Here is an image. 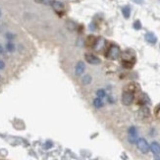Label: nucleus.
Listing matches in <instances>:
<instances>
[{
    "label": "nucleus",
    "mask_w": 160,
    "mask_h": 160,
    "mask_svg": "<svg viewBox=\"0 0 160 160\" xmlns=\"http://www.w3.org/2000/svg\"><path fill=\"white\" fill-rule=\"evenodd\" d=\"M121 59H122V66L126 69H132L133 66L136 63V56L133 51L127 50V51L121 53Z\"/></svg>",
    "instance_id": "nucleus-1"
},
{
    "label": "nucleus",
    "mask_w": 160,
    "mask_h": 160,
    "mask_svg": "<svg viewBox=\"0 0 160 160\" xmlns=\"http://www.w3.org/2000/svg\"><path fill=\"white\" fill-rule=\"evenodd\" d=\"M121 56V50H120L119 46L115 45V44H112V45L109 47L107 50V53H106V57L110 60H116Z\"/></svg>",
    "instance_id": "nucleus-2"
},
{
    "label": "nucleus",
    "mask_w": 160,
    "mask_h": 160,
    "mask_svg": "<svg viewBox=\"0 0 160 160\" xmlns=\"http://www.w3.org/2000/svg\"><path fill=\"white\" fill-rule=\"evenodd\" d=\"M137 149L141 151L142 153L144 154H147L148 151H149V144H148V142H147V139H144V137H139V139H137Z\"/></svg>",
    "instance_id": "nucleus-3"
},
{
    "label": "nucleus",
    "mask_w": 160,
    "mask_h": 160,
    "mask_svg": "<svg viewBox=\"0 0 160 160\" xmlns=\"http://www.w3.org/2000/svg\"><path fill=\"white\" fill-rule=\"evenodd\" d=\"M135 99V93L134 92L124 91L122 93V103L126 106H129L133 103Z\"/></svg>",
    "instance_id": "nucleus-4"
},
{
    "label": "nucleus",
    "mask_w": 160,
    "mask_h": 160,
    "mask_svg": "<svg viewBox=\"0 0 160 160\" xmlns=\"http://www.w3.org/2000/svg\"><path fill=\"white\" fill-rule=\"evenodd\" d=\"M128 134H129V142H131V144H136L137 139H139V137H137V130L136 127H131L129 129L128 131Z\"/></svg>",
    "instance_id": "nucleus-5"
},
{
    "label": "nucleus",
    "mask_w": 160,
    "mask_h": 160,
    "mask_svg": "<svg viewBox=\"0 0 160 160\" xmlns=\"http://www.w3.org/2000/svg\"><path fill=\"white\" fill-rule=\"evenodd\" d=\"M137 116L141 120H144L147 119L150 116V111H149V108L147 107V105H144L142 106L141 108H139V112H137Z\"/></svg>",
    "instance_id": "nucleus-6"
},
{
    "label": "nucleus",
    "mask_w": 160,
    "mask_h": 160,
    "mask_svg": "<svg viewBox=\"0 0 160 160\" xmlns=\"http://www.w3.org/2000/svg\"><path fill=\"white\" fill-rule=\"evenodd\" d=\"M85 59L86 61L89 64H91V65H98V64H100V59L97 57V56H95L94 54H91V53H88V54L85 55Z\"/></svg>",
    "instance_id": "nucleus-7"
},
{
    "label": "nucleus",
    "mask_w": 160,
    "mask_h": 160,
    "mask_svg": "<svg viewBox=\"0 0 160 160\" xmlns=\"http://www.w3.org/2000/svg\"><path fill=\"white\" fill-rule=\"evenodd\" d=\"M105 44H106V41L104 38H96V41H95V43L93 45V48L96 50V51H101V50L105 47Z\"/></svg>",
    "instance_id": "nucleus-8"
},
{
    "label": "nucleus",
    "mask_w": 160,
    "mask_h": 160,
    "mask_svg": "<svg viewBox=\"0 0 160 160\" xmlns=\"http://www.w3.org/2000/svg\"><path fill=\"white\" fill-rule=\"evenodd\" d=\"M149 102H150L149 97L147 96V93H144V92H142V93L139 94V97H137V104H139V105H142V106L147 105Z\"/></svg>",
    "instance_id": "nucleus-9"
},
{
    "label": "nucleus",
    "mask_w": 160,
    "mask_h": 160,
    "mask_svg": "<svg viewBox=\"0 0 160 160\" xmlns=\"http://www.w3.org/2000/svg\"><path fill=\"white\" fill-rule=\"evenodd\" d=\"M86 70V65L85 63L83 62V61H79V62L76 64L75 66V73L77 76H81L84 74V72H85Z\"/></svg>",
    "instance_id": "nucleus-10"
},
{
    "label": "nucleus",
    "mask_w": 160,
    "mask_h": 160,
    "mask_svg": "<svg viewBox=\"0 0 160 160\" xmlns=\"http://www.w3.org/2000/svg\"><path fill=\"white\" fill-rule=\"evenodd\" d=\"M124 91H131V92H134L136 93L139 91V86L137 85L136 83H131V84H128L127 86L124 88Z\"/></svg>",
    "instance_id": "nucleus-11"
},
{
    "label": "nucleus",
    "mask_w": 160,
    "mask_h": 160,
    "mask_svg": "<svg viewBox=\"0 0 160 160\" xmlns=\"http://www.w3.org/2000/svg\"><path fill=\"white\" fill-rule=\"evenodd\" d=\"M149 149L154 155H160V144L157 142H151V144L149 145Z\"/></svg>",
    "instance_id": "nucleus-12"
},
{
    "label": "nucleus",
    "mask_w": 160,
    "mask_h": 160,
    "mask_svg": "<svg viewBox=\"0 0 160 160\" xmlns=\"http://www.w3.org/2000/svg\"><path fill=\"white\" fill-rule=\"evenodd\" d=\"M144 38H145V40H147V42L150 43V44H155L156 41H157V38H156L155 35H154L153 33H145Z\"/></svg>",
    "instance_id": "nucleus-13"
},
{
    "label": "nucleus",
    "mask_w": 160,
    "mask_h": 160,
    "mask_svg": "<svg viewBox=\"0 0 160 160\" xmlns=\"http://www.w3.org/2000/svg\"><path fill=\"white\" fill-rule=\"evenodd\" d=\"M51 5H52V7H53V9H54L55 12H57V13H62L63 12L64 5L61 3L60 1H55V0H54V2H53Z\"/></svg>",
    "instance_id": "nucleus-14"
},
{
    "label": "nucleus",
    "mask_w": 160,
    "mask_h": 160,
    "mask_svg": "<svg viewBox=\"0 0 160 160\" xmlns=\"http://www.w3.org/2000/svg\"><path fill=\"white\" fill-rule=\"evenodd\" d=\"M122 14H123V16H124V18L126 19H129L130 18V16H131V8L128 6H124L122 8Z\"/></svg>",
    "instance_id": "nucleus-15"
},
{
    "label": "nucleus",
    "mask_w": 160,
    "mask_h": 160,
    "mask_svg": "<svg viewBox=\"0 0 160 160\" xmlns=\"http://www.w3.org/2000/svg\"><path fill=\"white\" fill-rule=\"evenodd\" d=\"M93 106L95 108H101L103 106V101L101 98L96 97L95 99H93Z\"/></svg>",
    "instance_id": "nucleus-16"
},
{
    "label": "nucleus",
    "mask_w": 160,
    "mask_h": 160,
    "mask_svg": "<svg viewBox=\"0 0 160 160\" xmlns=\"http://www.w3.org/2000/svg\"><path fill=\"white\" fill-rule=\"evenodd\" d=\"M91 81H92V78L91 77V75L84 76L83 79H82V83H83V85H85V86L89 85V84L91 83Z\"/></svg>",
    "instance_id": "nucleus-17"
},
{
    "label": "nucleus",
    "mask_w": 160,
    "mask_h": 160,
    "mask_svg": "<svg viewBox=\"0 0 160 160\" xmlns=\"http://www.w3.org/2000/svg\"><path fill=\"white\" fill-rule=\"evenodd\" d=\"M95 41H96V38H95L93 35H89L88 39H86V44H88V46H93Z\"/></svg>",
    "instance_id": "nucleus-18"
},
{
    "label": "nucleus",
    "mask_w": 160,
    "mask_h": 160,
    "mask_svg": "<svg viewBox=\"0 0 160 160\" xmlns=\"http://www.w3.org/2000/svg\"><path fill=\"white\" fill-rule=\"evenodd\" d=\"M6 50L8 52H14L15 51V44L9 41V42L6 44Z\"/></svg>",
    "instance_id": "nucleus-19"
},
{
    "label": "nucleus",
    "mask_w": 160,
    "mask_h": 160,
    "mask_svg": "<svg viewBox=\"0 0 160 160\" xmlns=\"http://www.w3.org/2000/svg\"><path fill=\"white\" fill-rule=\"evenodd\" d=\"M96 95H97V97H99V98H104L106 96V92L104 89H102V88H100V89H98V91H96Z\"/></svg>",
    "instance_id": "nucleus-20"
},
{
    "label": "nucleus",
    "mask_w": 160,
    "mask_h": 160,
    "mask_svg": "<svg viewBox=\"0 0 160 160\" xmlns=\"http://www.w3.org/2000/svg\"><path fill=\"white\" fill-rule=\"evenodd\" d=\"M66 26H67V28L70 30H74L75 29H76V24L74 23V22H72V21H68L66 23Z\"/></svg>",
    "instance_id": "nucleus-21"
},
{
    "label": "nucleus",
    "mask_w": 160,
    "mask_h": 160,
    "mask_svg": "<svg viewBox=\"0 0 160 160\" xmlns=\"http://www.w3.org/2000/svg\"><path fill=\"white\" fill-rule=\"evenodd\" d=\"M133 27H134V29L137 30H141L142 29V23L139 21V20H137V21L133 24Z\"/></svg>",
    "instance_id": "nucleus-22"
},
{
    "label": "nucleus",
    "mask_w": 160,
    "mask_h": 160,
    "mask_svg": "<svg viewBox=\"0 0 160 160\" xmlns=\"http://www.w3.org/2000/svg\"><path fill=\"white\" fill-rule=\"evenodd\" d=\"M155 116L157 118H160V104H158L156 106V108H155Z\"/></svg>",
    "instance_id": "nucleus-23"
},
{
    "label": "nucleus",
    "mask_w": 160,
    "mask_h": 160,
    "mask_svg": "<svg viewBox=\"0 0 160 160\" xmlns=\"http://www.w3.org/2000/svg\"><path fill=\"white\" fill-rule=\"evenodd\" d=\"M39 1L41 2V3L43 4H46V5H51L53 2H54V0H39Z\"/></svg>",
    "instance_id": "nucleus-24"
},
{
    "label": "nucleus",
    "mask_w": 160,
    "mask_h": 160,
    "mask_svg": "<svg viewBox=\"0 0 160 160\" xmlns=\"http://www.w3.org/2000/svg\"><path fill=\"white\" fill-rule=\"evenodd\" d=\"M15 36H14V35H12V33H6V38L7 39H13Z\"/></svg>",
    "instance_id": "nucleus-25"
},
{
    "label": "nucleus",
    "mask_w": 160,
    "mask_h": 160,
    "mask_svg": "<svg viewBox=\"0 0 160 160\" xmlns=\"http://www.w3.org/2000/svg\"><path fill=\"white\" fill-rule=\"evenodd\" d=\"M5 68V63L2 60H0V70H3Z\"/></svg>",
    "instance_id": "nucleus-26"
},
{
    "label": "nucleus",
    "mask_w": 160,
    "mask_h": 160,
    "mask_svg": "<svg viewBox=\"0 0 160 160\" xmlns=\"http://www.w3.org/2000/svg\"><path fill=\"white\" fill-rule=\"evenodd\" d=\"M133 1L137 4H144V0H133Z\"/></svg>",
    "instance_id": "nucleus-27"
},
{
    "label": "nucleus",
    "mask_w": 160,
    "mask_h": 160,
    "mask_svg": "<svg viewBox=\"0 0 160 160\" xmlns=\"http://www.w3.org/2000/svg\"><path fill=\"white\" fill-rule=\"evenodd\" d=\"M3 52H4V49H3V47H2L1 44H0V55L3 54Z\"/></svg>",
    "instance_id": "nucleus-28"
},
{
    "label": "nucleus",
    "mask_w": 160,
    "mask_h": 160,
    "mask_svg": "<svg viewBox=\"0 0 160 160\" xmlns=\"http://www.w3.org/2000/svg\"><path fill=\"white\" fill-rule=\"evenodd\" d=\"M154 160H160V156L159 155H155V158H154Z\"/></svg>",
    "instance_id": "nucleus-29"
},
{
    "label": "nucleus",
    "mask_w": 160,
    "mask_h": 160,
    "mask_svg": "<svg viewBox=\"0 0 160 160\" xmlns=\"http://www.w3.org/2000/svg\"><path fill=\"white\" fill-rule=\"evenodd\" d=\"M2 81H3V79H2V77H1V75H0V84L2 83Z\"/></svg>",
    "instance_id": "nucleus-30"
},
{
    "label": "nucleus",
    "mask_w": 160,
    "mask_h": 160,
    "mask_svg": "<svg viewBox=\"0 0 160 160\" xmlns=\"http://www.w3.org/2000/svg\"><path fill=\"white\" fill-rule=\"evenodd\" d=\"M0 16H1V11H0Z\"/></svg>",
    "instance_id": "nucleus-31"
}]
</instances>
